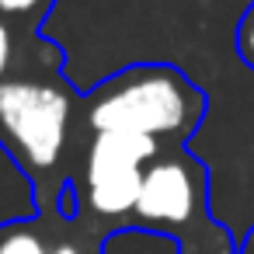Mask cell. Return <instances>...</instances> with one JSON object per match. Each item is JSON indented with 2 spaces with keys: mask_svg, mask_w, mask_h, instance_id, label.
<instances>
[{
  "mask_svg": "<svg viewBox=\"0 0 254 254\" xmlns=\"http://www.w3.org/2000/svg\"><path fill=\"white\" fill-rule=\"evenodd\" d=\"M205 94L171 63H132L87 91V126L94 132H139L188 143L205 119Z\"/></svg>",
  "mask_w": 254,
  "mask_h": 254,
  "instance_id": "1",
  "label": "cell"
},
{
  "mask_svg": "<svg viewBox=\"0 0 254 254\" xmlns=\"http://www.w3.org/2000/svg\"><path fill=\"white\" fill-rule=\"evenodd\" d=\"M136 230L178 244V254H237L233 233L209 209V174L188 153L157 157L132 205Z\"/></svg>",
  "mask_w": 254,
  "mask_h": 254,
  "instance_id": "2",
  "label": "cell"
},
{
  "mask_svg": "<svg viewBox=\"0 0 254 254\" xmlns=\"http://www.w3.org/2000/svg\"><path fill=\"white\" fill-rule=\"evenodd\" d=\"M70 94L35 77H11L0 84V143L28 174L56 167L70 132Z\"/></svg>",
  "mask_w": 254,
  "mask_h": 254,
  "instance_id": "3",
  "label": "cell"
},
{
  "mask_svg": "<svg viewBox=\"0 0 254 254\" xmlns=\"http://www.w3.org/2000/svg\"><path fill=\"white\" fill-rule=\"evenodd\" d=\"M160 157V143L139 132H94L87 146V209L105 219L132 216L143 171Z\"/></svg>",
  "mask_w": 254,
  "mask_h": 254,
  "instance_id": "4",
  "label": "cell"
},
{
  "mask_svg": "<svg viewBox=\"0 0 254 254\" xmlns=\"http://www.w3.org/2000/svg\"><path fill=\"white\" fill-rule=\"evenodd\" d=\"M39 191L35 178L11 157V150L0 143V226L7 223H32L39 216Z\"/></svg>",
  "mask_w": 254,
  "mask_h": 254,
  "instance_id": "5",
  "label": "cell"
},
{
  "mask_svg": "<svg viewBox=\"0 0 254 254\" xmlns=\"http://www.w3.org/2000/svg\"><path fill=\"white\" fill-rule=\"evenodd\" d=\"M0 254H49V247L32 223H7L0 226Z\"/></svg>",
  "mask_w": 254,
  "mask_h": 254,
  "instance_id": "6",
  "label": "cell"
},
{
  "mask_svg": "<svg viewBox=\"0 0 254 254\" xmlns=\"http://www.w3.org/2000/svg\"><path fill=\"white\" fill-rule=\"evenodd\" d=\"M233 49H237L240 63L254 70V0L240 11V18H237V28H233Z\"/></svg>",
  "mask_w": 254,
  "mask_h": 254,
  "instance_id": "7",
  "label": "cell"
},
{
  "mask_svg": "<svg viewBox=\"0 0 254 254\" xmlns=\"http://www.w3.org/2000/svg\"><path fill=\"white\" fill-rule=\"evenodd\" d=\"M46 0H0V14L4 18H25L32 11H39Z\"/></svg>",
  "mask_w": 254,
  "mask_h": 254,
  "instance_id": "8",
  "label": "cell"
},
{
  "mask_svg": "<svg viewBox=\"0 0 254 254\" xmlns=\"http://www.w3.org/2000/svg\"><path fill=\"white\" fill-rule=\"evenodd\" d=\"M11 53H14V42H11V28L0 21V84L7 80V66H11Z\"/></svg>",
  "mask_w": 254,
  "mask_h": 254,
  "instance_id": "9",
  "label": "cell"
},
{
  "mask_svg": "<svg viewBox=\"0 0 254 254\" xmlns=\"http://www.w3.org/2000/svg\"><path fill=\"white\" fill-rule=\"evenodd\" d=\"M49 254H87L80 244H73V240H63V244H56V247H49Z\"/></svg>",
  "mask_w": 254,
  "mask_h": 254,
  "instance_id": "10",
  "label": "cell"
},
{
  "mask_svg": "<svg viewBox=\"0 0 254 254\" xmlns=\"http://www.w3.org/2000/svg\"><path fill=\"white\" fill-rule=\"evenodd\" d=\"M237 254H254V226L244 233V240L237 244Z\"/></svg>",
  "mask_w": 254,
  "mask_h": 254,
  "instance_id": "11",
  "label": "cell"
}]
</instances>
